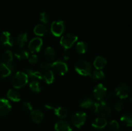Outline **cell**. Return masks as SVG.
Wrapping results in <instances>:
<instances>
[{
	"label": "cell",
	"instance_id": "33",
	"mask_svg": "<svg viewBox=\"0 0 132 131\" xmlns=\"http://www.w3.org/2000/svg\"><path fill=\"white\" fill-rule=\"evenodd\" d=\"M39 19L43 23H48L50 21V16L48 13L43 12L39 14Z\"/></svg>",
	"mask_w": 132,
	"mask_h": 131
},
{
	"label": "cell",
	"instance_id": "29",
	"mask_svg": "<svg viewBox=\"0 0 132 131\" xmlns=\"http://www.w3.org/2000/svg\"><path fill=\"white\" fill-rule=\"evenodd\" d=\"M92 79L94 80H102L104 78L105 75L103 71L99 70V69H96L95 71H92L90 74Z\"/></svg>",
	"mask_w": 132,
	"mask_h": 131
},
{
	"label": "cell",
	"instance_id": "38",
	"mask_svg": "<svg viewBox=\"0 0 132 131\" xmlns=\"http://www.w3.org/2000/svg\"><path fill=\"white\" fill-rule=\"evenodd\" d=\"M106 95H107V98H108V99L109 100H110V101H113V100L116 99V93H114V92H112V91H110V92H109L108 93H107Z\"/></svg>",
	"mask_w": 132,
	"mask_h": 131
},
{
	"label": "cell",
	"instance_id": "39",
	"mask_svg": "<svg viewBox=\"0 0 132 131\" xmlns=\"http://www.w3.org/2000/svg\"><path fill=\"white\" fill-rule=\"evenodd\" d=\"M63 57L64 60H69L70 58V53L68 52V51H67V50H66V51H64V52L63 53Z\"/></svg>",
	"mask_w": 132,
	"mask_h": 131
},
{
	"label": "cell",
	"instance_id": "21",
	"mask_svg": "<svg viewBox=\"0 0 132 131\" xmlns=\"http://www.w3.org/2000/svg\"><path fill=\"white\" fill-rule=\"evenodd\" d=\"M54 114L61 119H64L68 115V111L65 107L63 106H59L57 107H54Z\"/></svg>",
	"mask_w": 132,
	"mask_h": 131
},
{
	"label": "cell",
	"instance_id": "15",
	"mask_svg": "<svg viewBox=\"0 0 132 131\" xmlns=\"http://www.w3.org/2000/svg\"><path fill=\"white\" fill-rule=\"evenodd\" d=\"M108 122L104 117H98L93 121L92 126L97 129H103L106 127Z\"/></svg>",
	"mask_w": 132,
	"mask_h": 131
},
{
	"label": "cell",
	"instance_id": "26",
	"mask_svg": "<svg viewBox=\"0 0 132 131\" xmlns=\"http://www.w3.org/2000/svg\"><path fill=\"white\" fill-rule=\"evenodd\" d=\"M15 42L19 47H23L27 42V34L26 33H21L17 35Z\"/></svg>",
	"mask_w": 132,
	"mask_h": 131
},
{
	"label": "cell",
	"instance_id": "36",
	"mask_svg": "<svg viewBox=\"0 0 132 131\" xmlns=\"http://www.w3.org/2000/svg\"><path fill=\"white\" fill-rule=\"evenodd\" d=\"M28 59L29 63H30L32 64H35L38 62V57L36 55H35V54L30 55Z\"/></svg>",
	"mask_w": 132,
	"mask_h": 131
},
{
	"label": "cell",
	"instance_id": "2",
	"mask_svg": "<svg viewBox=\"0 0 132 131\" xmlns=\"http://www.w3.org/2000/svg\"><path fill=\"white\" fill-rule=\"evenodd\" d=\"M28 78L27 74L23 71H18L13 75L12 83L14 88L21 89L28 83Z\"/></svg>",
	"mask_w": 132,
	"mask_h": 131
},
{
	"label": "cell",
	"instance_id": "12",
	"mask_svg": "<svg viewBox=\"0 0 132 131\" xmlns=\"http://www.w3.org/2000/svg\"><path fill=\"white\" fill-rule=\"evenodd\" d=\"M12 109V105L9 100L0 98V117H3L9 114Z\"/></svg>",
	"mask_w": 132,
	"mask_h": 131
},
{
	"label": "cell",
	"instance_id": "18",
	"mask_svg": "<svg viewBox=\"0 0 132 131\" xmlns=\"http://www.w3.org/2000/svg\"><path fill=\"white\" fill-rule=\"evenodd\" d=\"M107 64L106 59L102 56H97L94 61V66L97 69L101 70Z\"/></svg>",
	"mask_w": 132,
	"mask_h": 131
},
{
	"label": "cell",
	"instance_id": "1",
	"mask_svg": "<svg viewBox=\"0 0 132 131\" xmlns=\"http://www.w3.org/2000/svg\"><path fill=\"white\" fill-rule=\"evenodd\" d=\"M93 109L95 113L101 116V117H104V118L109 117L112 113V110L109 105L103 100L94 103Z\"/></svg>",
	"mask_w": 132,
	"mask_h": 131
},
{
	"label": "cell",
	"instance_id": "5",
	"mask_svg": "<svg viewBox=\"0 0 132 131\" xmlns=\"http://www.w3.org/2000/svg\"><path fill=\"white\" fill-rule=\"evenodd\" d=\"M86 114L84 112H77L72 115L71 122L76 128H79L85 124L86 120Z\"/></svg>",
	"mask_w": 132,
	"mask_h": 131
},
{
	"label": "cell",
	"instance_id": "27",
	"mask_svg": "<svg viewBox=\"0 0 132 131\" xmlns=\"http://www.w3.org/2000/svg\"><path fill=\"white\" fill-rule=\"evenodd\" d=\"M121 121L125 125L128 127H131L132 126V117L131 113H125L121 117Z\"/></svg>",
	"mask_w": 132,
	"mask_h": 131
},
{
	"label": "cell",
	"instance_id": "28",
	"mask_svg": "<svg viewBox=\"0 0 132 131\" xmlns=\"http://www.w3.org/2000/svg\"><path fill=\"white\" fill-rule=\"evenodd\" d=\"M14 55L19 60H26L29 57V53L25 50H18L14 53Z\"/></svg>",
	"mask_w": 132,
	"mask_h": 131
},
{
	"label": "cell",
	"instance_id": "30",
	"mask_svg": "<svg viewBox=\"0 0 132 131\" xmlns=\"http://www.w3.org/2000/svg\"><path fill=\"white\" fill-rule=\"evenodd\" d=\"M29 87L32 91L39 92L41 91V87L39 82L37 80H32L29 83Z\"/></svg>",
	"mask_w": 132,
	"mask_h": 131
},
{
	"label": "cell",
	"instance_id": "10",
	"mask_svg": "<svg viewBox=\"0 0 132 131\" xmlns=\"http://www.w3.org/2000/svg\"><path fill=\"white\" fill-rule=\"evenodd\" d=\"M93 94H94V96L95 97V98H96L98 101L103 100L106 96V87L103 83H99L94 88Z\"/></svg>",
	"mask_w": 132,
	"mask_h": 131
},
{
	"label": "cell",
	"instance_id": "37",
	"mask_svg": "<svg viewBox=\"0 0 132 131\" xmlns=\"http://www.w3.org/2000/svg\"><path fill=\"white\" fill-rule=\"evenodd\" d=\"M124 107L123 103L121 101H118L114 105V109H116L117 111H121V110H122Z\"/></svg>",
	"mask_w": 132,
	"mask_h": 131
},
{
	"label": "cell",
	"instance_id": "25",
	"mask_svg": "<svg viewBox=\"0 0 132 131\" xmlns=\"http://www.w3.org/2000/svg\"><path fill=\"white\" fill-rule=\"evenodd\" d=\"M43 78H44L45 81L47 84H51L53 83L55 77H54V72L51 69L45 71V73L43 74Z\"/></svg>",
	"mask_w": 132,
	"mask_h": 131
},
{
	"label": "cell",
	"instance_id": "11",
	"mask_svg": "<svg viewBox=\"0 0 132 131\" xmlns=\"http://www.w3.org/2000/svg\"><path fill=\"white\" fill-rule=\"evenodd\" d=\"M42 46V39L39 37H35L30 41L28 48L32 53H37L41 50Z\"/></svg>",
	"mask_w": 132,
	"mask_h": 131
},
{
	"label": "cell",
	"instance_id": "23",
	"mask_svg": "<svg viewBox=\"0 0 132 131\" xmlns=\"http://www.w3.org/2000/svg\"><path fill=\"white\" fill-rule=\"evenodd\" d=\"M45 57L48 60H54L56 57V51L52 47H47L44 51Z\"/></svg>",
	"mask_w": 132,
	"mask_h": 131
},
{
	"label": "cell",
	"instance_id": "32",
	"mask_svg": "<svg viewBox=\"0 0 132 131\" xmlns=\"http://www.w3.org/2000/svg\"><path fill=\"white\" fill-rule=\"evenodd\" d=\"M108 127L112 131H120V125L116 120H112L108 123Z\"/></svg>",
	"mask_w": 132,
	"mask_h": 131
},
{
	"label": "cell",
	"instance_id": "7",
	"mask_svg": "<svg viewBox=\"0 0 132 131\" xmlns=\"http://www.w3.org/2000/svg\"><path fill=\"white\" fill-rule=\"evenodd\" d=\"M65 24L63 21H57L52 23L50 30L55 37H60L64 32Z\"/></svg>",
	"mask_w": 132,
	"mask_h": 131
},
{
	"label": "cell",
	"instance_id": "13",
	"mask_svg": "<svg viewBox=\"0 0 132 131\" xmlns=\"http://www.w3.org/2000/svg\"><path fill=\"white\" fill-rule=\"evenodd\" d=\"M1 42L4 46L12 47L14 44L12 36L9 32H3L0 36Z\"/></svg>",
	"mask_w": 132,
	"mask_h": 131
},
{
	"label": "cell",
	"instance_id": "8",
	"mask_svg": "<svg viewBox=\"0 0 132 131\" xmlns=\"http://www.w3.org/2000/svg\"><path fill=\"white\" fill-rule=\"evenodd\" d=\"M15 68L12 63H0V78H5L10 76L15 71Z\"/></svg>",
	"mask_w": 132,
	"mask_h": 131
},
{
	"label": "cell",
	"instance_id": "3",
	"mask_svg": "<svg viewBox=\"0 0 132 131\" xmlns=\"http://www.w3.org/2000/svg\"><path fill=\"white\" fill-rule=\"evenodd\" d=\"M75 70L81 75L88 76L92 71V68L88 61L79 60L75 64Z\"/></svg>",
	"mask_w": 132,
	"mask_h": 131
},
{
	"label": "cell",
	"instance_id": "22",
	"mask_svg": "<svg viewBox=\"0 0 132 131\" xmlns=\"http://www.w3.org/2000/svg\"><path fill=\"white\" fill-rule=\"evenodd\" d=\"M8 98L14 102H18L21 100V95L18 91L14 89H10L6 94Z\"/></svg>",
	"mask_w": 132,
	"mask_h": 131
},
{
	"label": "cell",
	"instance_id": "19",
	"mask_svg": "<svg viewBox=\"0 0 132 131\" xmlns=\"http://www.w3.org/2000/svg\"><path fill=\"white\" fill-rule=\"evenodd\" d=\"M48 32V29L46 26L43 24H37L34 28V32L35 34L39 37H42L46 34Z\"/></svg>",
	"mask_w": 132,
	"mask_h": 131
},
{
	"label": "cell",
	"instance_id": "40",
	"mask_svg": "<svg viewBox=\"0 0 132 131\" xmlns=\"http://www.w3.org/2000/svg\"><path fill=\"white\" fill-rule=\"evenodd\" d=\"M45 108L47 110H54V107L53 106L52 104H50V103H48L45 105Z\"/></svg>",
	"mask_w": 132,
	"mask_h": 131
},
{
	"label": "cell",
	"instance_id": "16",
	"mask_svg": "<svg viewBox=\"0 0 132 131\" xmlns=\"http://www.w3.org/2000/svg\"><path fill=\"white\" fill-rule=\"evenodd\" d=\"M55 130L56 131H72V128L68 122L61 120L55 124Z\"/></svg>",
	"mask_w": 132,
	"mask_h": 131
},
{
	"label": "cell",
	"instance_id": "24",
	"mask_svg": "<svg viewBox=\"0 0 132 131\" xmlns=\"http://www.w3.org/2000/svg\"><path fill=\"white\" fill-rule=\"evenodd\" d=\"M76 50L78 53L85 54L88 50V46L86 42L84 41H80L77 43L76 46Z\"/></svg>",
	"mask_w": 132,
	"mask_h": 131
},
{
	"label": "cell",
	"instance_id": "4",
	"mask_svg": "<svg viewBox=\"0 0 132 131\" xmlns=\"http://www.w3.org/2000/svg\"><path fill=\"white\" fill-rule=\"evenodd\" d=\"M77 36L76 34L70 33L64 35L61 37L60 41V44L64 50H68L70 48L75 42L77 41Z\"/></svg>",
	"mask_w": 132,
	"mask_h": 131
},
{
	"label": "cell",
	"instance_id": "20",
	"mask_svg": "<svg viewBox=\"0 0 132 131\" xmlns=\"http://www.w3.org/2000/svg\"><path fill=\"white\" fill-rule=\"evenodd\" d=\"M95 101L92 98L90 97H86L82 99L79 102V106L84 109H91L93 108Z\"/></svg>",
	"mask_w": 132,
	"mask_h": 131
},
{
	"label": "cell",
	"instance_id": "35",
	"mask_svg": "<svg viewBox=\"0 0 132 131\" xmlns=\"http://www.w3.org/2000/svg\"><path fill=\"white\" fill-rule=\"evenodd\" d=\"M22 107H23V109H24L25 111L31 112L33 110V109H32V105H31L30 103L28 102V101H24V102H23Z\"/></svg>",
	"mask_w": 132,
	"mask_h": 131
},
{
	"label": "cell",
	"instance_id": "34",
	"mask_svg": "<svg viewBox=\"0 0 132 131\" xmlns=\"http://www.w3.org/2000/svg\"><path fill=\"white\" fill-rule=\"evenodd\" d=\"M52 64L49 62H43L41 63L40 64V68H41V69L44 71L48 70L51 68Z\"/></svg>",
	"mask_w": 132,
	"mask_h": 131
},
{
	"label": "cell",
	"instance_id": "14",
	"mask_svg": "<svg viewBox=\"0 0 132 131\" xmlns=\"http://www.w3.org/2000/svg\"><path fill=\"white\" fill-rule=\"evenodd\" d=\"M24 73L27 74L28 78H30L32 80H41L43 79V74L39 71L33 70L30 68H27L25 69V72Z\"/></svg>",
	"mask_w": 132,
	"mask_h": 131
},
{
	"label": "cell",
	"instance_id": "17",
	"mask_svg": "<svg viewBox=\"0 0 132 131\" xmlns=\"http://www.w3.org/2000/svg\"><path fill=\"white\" fill-rule=\"evenodd\" d=\"M43 113L38 109L32 110L30 113V118L35 123H40L43 119Z\"/></svg>",
	"mask_w": 132,
	"mask_h": 131
},
{
	"label": "cell",
	"instance_id": "9",
	"mask_svg": "<svg viewBox=\"0 0 132 131\" xmlns=\"http://www.w3.org/2000/svg\"><path fill=\"white\" fill-rule=\"evenodd\" d=\"M130 88L126 83H121L116 89V95L121 99H125L128 97Z\"/></svg>",
	"mask_w": 132,
	"mask_h": 131
},
{
	"label": "cell",
	"instance_id": "6",
	"mask_svg": "<svg viewBox=\"0 0 132 131\" xmlns=\"http://www.w3.org/2000/svg\"><path fill=\"white\" fill-rule=\"evenodd\" d=\"M51 68L54 73H55L59 75H64L68 72V66L65 62L59 60L53 62L52 64Z\"/></svg>",
	"mask_w": 132,
	"mask_h": 131
},
{
	"label": "cell",
	"instance_id": "31",
	"mask_svg": "<svg viewBox=\"0 0 132 131\" xmlns=\"http://www.w3.org/2000/svg\"><path fill=\"white\" fill-rule=\"evenodd\" d=\"M3 59L5 63H12L13 60V53L10 50H6L3 55Z\"/></svg>",
	"mask_w": 132,
	"mask_h": 131
}]
</instances>
